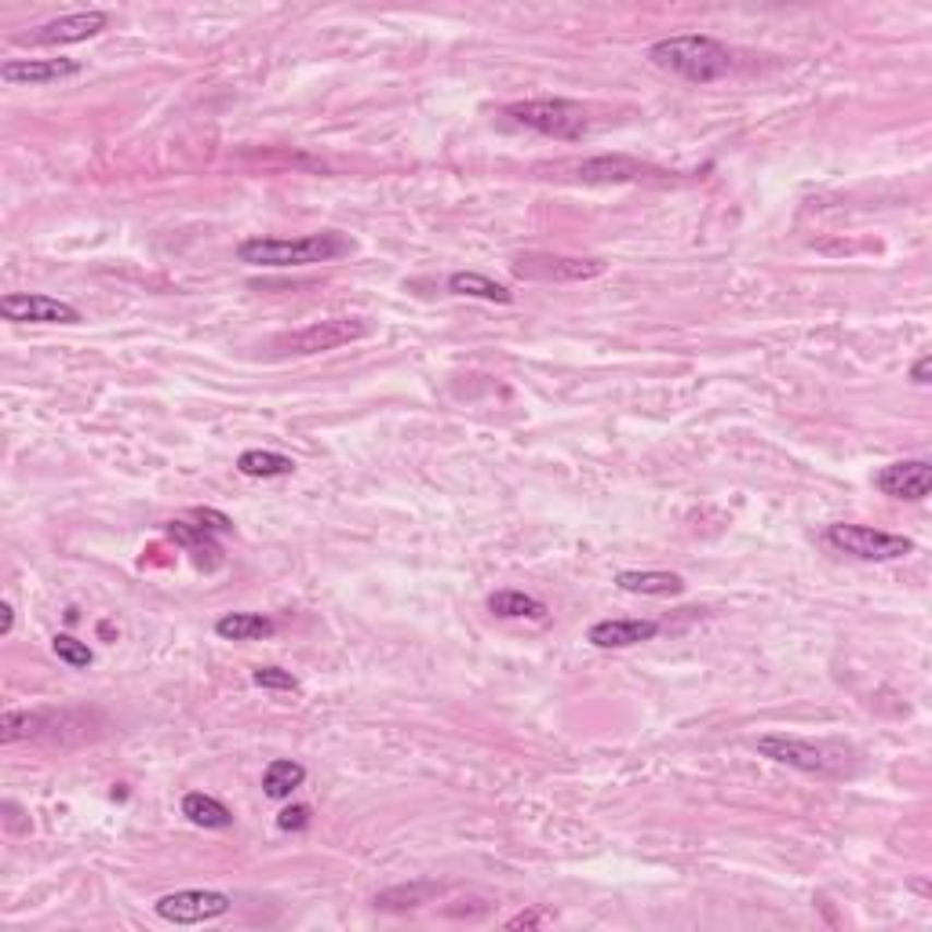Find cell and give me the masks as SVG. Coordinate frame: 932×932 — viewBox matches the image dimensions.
Instances as JSON below:
<instances>
[{"label": "cell", "instance_id": "obj_26", "mask_svg": "<svg viewBox=\"0 0 932 932\" xmlns=\"http://www.w3.org/2000/svg\"><path fill=\"white\" fill-rule=\"evenodd\" d=\"M277 827H280V831H307V827H310V809H307V805H288V809H280Z\"/></svg>", "mask_w": 932, "mask_h": 932}, {"label": "cell", "instance_id": "obj_2", "mask_svg": "<svg viewBox=\"0 0 932 932\" xmlns=\"http://www.w3.org/2000/svg\"><path fill=\"white\" fill-rule=\"evenodd\" d=\"M648 59H653V67L674 73V77H681V81H692V84L718 81L732 67V51L707 34L664 37L648 48Z\"/></svg>", "mask_w": 932, "mask_h": 932}, {"label": "cell", "instance_id": "obj_14", "mask_svg": "<svg viewBox=\"0 0 932 932\" xmlns=\"http://www.w3.org/2000/svg\"><path fill=\"white\" fill-rule=\"evenodd\" d=\"M67 721V714H56V710H8L0 718V743L12 746L19 740H37L51 729Z\"/></svg>", "mask_w": 932, "mask_h": 932}, {"label": "cell", "instance_id": "obj_3", "mask_svg": "<svg viewBox=\"0 0 932 932\" xmlns=\"http://www.w3.org/2000/svg\"><path fill=\"white\" fill-rule=\"evenodd\" d=\"M757 754L773 757L779 765H790V768H801L809 776H823V779H845L856 773V757L845 751L841 743H816V740H801V736H784V732H773V736H762L754 743Z\"/></svg>", "mask_w": 932, "mask_h": 932}, {"label": "cell", "instance_id": "obj_23", "mask_svg": "<svg viewBox=\"0 0 932 932\" xmlns=\"http://www.w3.org/2000/svg\"><path fill=\"white\" fill-rule=\"evenodd\" d=\"M302 779H307V768H302L299 762H291V757H280V762L266 765L263 794L274 798V801H285V798H291V790L302 787Z\"/></svg>", "mask_w": 932, "mask_h": 932}, {"label": "cell", "instance_id": "obj_19", "mask_svg": "<svg viewBox=\"0 0 932 932\" xmlns=\"http://www.w3.org/2000/svg\"><path fill=\"white\" fill-rule=\"evenodd\" d=\"M576 171H579V179H587V182H626V179H642L648 168L637 165L631 157H594V160H583Z\"/></svg>", "mask_w": 932, "mask_h": 932}, {"label": "cell", "instance_id": "obj_15", "mask_svg": "<svg viewBox=\"0 0 932 932\" xmlns=\"http://www.w3.org/2000/svg\"><path fill=\"white\" fill-rule=\"evenodd\" d=\"M616 587L626 594H642V598H678V594H685V579L678 572L645 569V572H620Z\"/></svg>", "mask_w": 932, "mask_h": 932}, {"label": "cell", "instance_id": "obj_4", "mask_svg": "<svg viewBox=\"0 0 932 932\" xmlns=\"http://www.w3.org/2000/svg\"><path fill=\"white\" fill-rule=\"evenodd\" d=\"M514 124L533 128L539 135L561 139V143H576V139L587 135V110L572 99H525V103H511L503 110Z\"/></svg>", "mask_w": 932, "mask_h": 932}, {"label": "cell", "instance_id": "obj_20", "mask_svg": "<svg viewBox=\"0 0 932 932\" xmlns=\"http://www.w3.org/2000/svg\"><path fill=\"white\" fill-rule=\"evenodd\" d=\"M274 631V620H266L259 612H230L215 623V634L226 637V642H259V637H270Z\"/></svg>", "mask_w": 932, "mask_h": 932}, {"label": "cell", "instance_id": "obj_8", "mask_svg": "<svg viewBox=\"0 0 932 932\" xmlns=\"http://www.w3.org/2000/svg\"><path fill=\"white\" fill-rule=\"evenodd\" d=\"M234 899L226 893H215V888H179V893L160 896L154 910L171 925H204V921H215L223 915H230Z\"/></svg>", "mask_w": 932, "mask_h": 932}, {"label": "cell", "instance_id": "obj_5", "mask_svg": "<svg viewBox=\"0 0 932 932\" xmlns=\"http://www.w3.org/2000/svg\"><path fill=\"white\" fill-rule=\"evenodd\" d=\"M823 539L841 550L849 558H860V561H899L907 558L915 543L907 536H896V533H882V528H871V525H827Z\"/></svg>", "mask_w": 932, "mask_h": 932}, {"label": "cell", "instance_id": "obj_12", "mask_svg": "<svg viewBox=\"0 0 932 932\" xmlns=\"http://www.w3.org/2000/svg\"><path fill=\"white\" fill-rule=\"evenodd\" d=\"M81 62L77 59H8L0 67L4 84H56L67 77H77Z\"/></svg>", "mask_w": 932, "mask_h": 932}, {"label": "cell", "instance_id": "obj_24", "mask_svg": "<svg viewBox=\"0 0 932 932\" xmlns=\"http://www.w3.org/2000/svg\"><path fill=\"white\" fill-rule=\"evenodd\" d=\"M51 653H56L62 664L73 670H88L95 664V653L84 642H77L73 634H56L51 637Z\"/></svg>", "mask_w": 932, "mask_h": 932}, {"label": "cell", "instance_id": "obj_25", "mask_svg": "<svg viewBox=\"0 0 932 932\" xmlns=\"http://www.w3.org/2000/svg\"><path fill=\"white\" fill-rule=\"evenodd\" d=\"M252 681L259 689H270V692H296L299 689V678L291 674V670H280V667H255Z\"/></svg>", "mask_w": 932, "mask_h": 932}, {"label": "cell", "instance_id": "obj_27", "mask_svg": "<svg viewBox=\"0 0 932 932\" xmlns=\"http://www.w3.org/2000/svg\"><path fill=\"white\" fill-rule=\"evenodd\" d=\"M550 921H554V915H550V910L533 907V910H522L517 918L506 921V929H539V925H550Z\"/></svg>", "mask_w": 932, "mask_h": 932}, {"label": "cell", "instance_id": "obj_30", "mask_svg": "<svg viewBox=\"0 0 932 932\" xmlns=\"http://www.w3.org/2000/svg\"><path fill=\"white\" fill-rule=\"evenodd\" d=\"M929 375H932V357H929V354H921L918 361H915V368H910V379H915L918 386H925V383H929Z\"/></svg>", "mask_w": 932, "mask_h": 932}, {"label": "cell", "instance_id": "obj_17", "mask_svg": "<svg viewBox=\"0 0 932 932\" xmlns=\"http://www.w3.org/2000/svg\"><path fill=\"white\" fill-rule=\"evenodd\" d=\"M449 291L452 296H470V299H485V302H514V291L500 285V280L474 274V270H459V274L449 277Z\"/></svg>", "mask_w": 932, "mask_h": 932}, {"label": "cell", "instance_id": "obj_7", "mask_svg": "<svg viewBox=\"0 0 932 932\" xmlns=\"http://www.w3.org/2000/svg\"><path fill=\"white\" fill-rule=\"evenodd\" d=\"M514 274L525 280H554V285H572V280H594L605 274L601 259L583 255H558V252H525L514 259Z\"/></svg>", "mask_w": 932, "mask_h": 932}, {"label": "cell", "instance_id": "obj_21", "mask_svg": "<svg viewBox=\"0 0 932 932\" xmlns=\"http://www.w3.org/2000/svg\"><path fill=\"white\" fill-rule=\"evenodd\" d=\"M168 536L176 539L179 547H187L193 558L201 561L204 565V558H208V565L215 569L223 561V550H219V543H215L212 539V533L204 525H190V522H171L168 525Z\"/></svg>", "mask_w": 932, "mask_h": 932}, {"label": "cell", "instance_id": "obj_16", "mask_svg": "<svg viewBox=\"0 0 932 932\" xmlns=\"http://www.w3.org/2000/svg\"><path fill=\"white\" fill-rule=\"evenodd\" d=\"M182 816H187L193 827H204V831L234 827V812L226 809L219 798L204 794V790H190V794L182 798Z\"/></svg>", "mask_w": 932, "mask_h": 932}, {"label": "cell", "instance_id": "obj_11", "mask_svg": "<svg viewBox=\"0 0 932 932\" xmlns=\"http://www.w3.org/2000/svg\"><path fill=\"white\" fill-rule=\"evenodd\" d=\"M874 485L882 489L885 495L893 500H907V503H918L925 500L929 489H932V466L925 459H899V463H888L877 470Z\"/></svg>", "mask_w": 932, "mask_h": 932}, {"label": "cell", "instance_id": "obj_6", "mask_svg": "<svg viewBox=\"0 0 932 932\" xmlns=\"http://www.w3.org/2000/svg\"><path fill=\"white\" fill-rule=\"evenodd\" d=\"M372 332V324L361 321V318H328V321H313L307 328L299 332H288L280 335L274 343L277 354H296V357H307V354H324V350H339L346 343H357Z\"/></svg>", "mask_w": 932, "mask_h": 932}, {"label": "cell", "instance_id": "obj_13", "mask_svg": "<svg viewBox=\"0 0 932 932\" xmlns=\"http://www.w3.org/2000/svg\"><path fill=\"white\" fill-rule=\"evenodd\" d=\"M656 634H659L656 620H598L587 631V642L594 648H631L653 642Z\"/></svg>", "mask_w": 932, "mask_h": 932}, {"label": "cell", "instance_id": "obj_10", "mask_svg": "<svg viewBox=\"0 0 932 932\" xmlns=\"http://www.w3.org/2000/svg\"><path fill=\"white\" fill-rule=\"evenodd\" d=\"M0 318L12 324H77L81 310L45 291H8L0 296Z\"/></svg>", "mask_w": 932, "mask_h": 932}, {"label": "cell", "instance_id": "obj_28", "mask_svg": "<svg viewBox=\"0 0 932 932\" xmlns=\"http://www.w3.org/2000/svg\"><path fill=\"white\" fill-rule=\"evenodd\" d=\"M193 517H198V522L208 528V533H234V522L226 514H219V511H193Z\"/></svg>", "mask_w": 932, "mask_h": 932}, {"label": "cell", "instance_id": "obj_31", "mask_svg": "<svg viewBox=\"0 0 932 932\" xmlns=\"http://www.w3.org/2000/svg\"><path fill=\"white\" fill-rule=\"evenodd\" d=\"M12 626H15V609L4 601V605H0V637L12 634Z\"/></svg>", "mask_w": 932, "mask_h": 932}, {"label": "cell", "instance_id": "obj_18", "mask_svg": "<svg viewBox=\"0 0 932 932\" xmlns=\"http://www.w3.org/2000/svg\"><path fill=\"white\" fill-rule=\"evenodd\" d=\"M489 612L500 620H547V605L525 590H495L489 598Z\"/></svg>", "mask_w": 932, "mask_h": 932}, {"label": "cell", "instance_id": "obj_29", "mask_svg": "<svg viewBox=\"0 0 932 932\" xmlns=\"http://www.w3.org/2000/svg\"><path fill=\"white\" fill-rule=\"evenodd\" d=\"M19 816H26V812L19 809L15 801H4V823H8V831H29V820H19Z\"/></svg>", "mask_w": 932, "mask_h": 932}, {"label": "cell", "instance_id": "obj_22", "mask_svg": "<svg viewBox=\"0 0 932 932\" xmlns=\"http://www.w3.org/2000/svg\"><path fill=\"white\" fill-rule=\"evenodd\" d=\"M237 470L244 474V478H288L291 470H296V459H288V455L280 452H263V449H248L237 455Z\"/></svg>", "mask_w": 932, "mask_h": 932}, {"label": "cell", "instance_id": "obj_9", "mask_svg": "<svg viewBox=\"0 0 932 932\" xmlns=\"http://www.w3.org/2000/svg\"><path fill=\"white\" fill-rule=\"evenodd\" d=\"M106 26H110V15L99 12V8H88V12H73V15L48 19V23H40L34 34H23V37H19V45H34V48L81 45V40L99 37Z\"/></svg>", "mask_w": 932, "mask_h": 932}, {"label": "cell", "instance_id": "obj_1", "mask_svg": "<svg viewBox=\"0 0 932 932\" xmlns=\"http://www.w3.org/2000/svg\"><path fill=\"white\" fill-rule=\"evenodd\" d=\"M354 241L335 230L307 234V237H248L237 244V259L248 266H313V263H335L350 255Z\"/></svg>", "mask_w": 932, "mask_h": 932}]
</instances>
